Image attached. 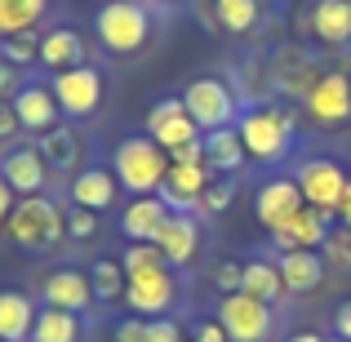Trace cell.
<instances>
[{
	"instance_id": "cell-31",
	"label": "cell",
	"mask_w": 351,
	"mask_h": 342,
	"mask_svg": "<svg viewBox=\"0 0 351 342\" xmlns=\"http://www.w3.org/2000/svg\"><path fill=\"white\" fill-rule=\"evenodd\" d=\"M89 284H94L98 302H116V298H125L129 276H125V267H120L116 258H103V262H94V271H89Z\"/></svg>"
},
{
	"instance_id": "cell-28",
	"label": "cell",
	"mask_w": 351,
	"mask_h": 342,
	"mask_svg": "<svg viewBox=\"0 0 351 342\" xmlns=\"http://www.w3.org/2000/svg\"><path fill=\"white\" fill-rule=\"evenodd\" d=\"M32 342H80V316L58 307H40L32 325Z\"/></svg>"
},
{
	"instance_id": "cell-35",
	"label": "cell",
	"mask_w": 351,
	"mask_h": 342,
	"mask_svg": "<svg viewBox=\"0 0 351 342\" xmlns=\"http://www.w3.org/2000/svg\"><path fill=\"white\" fill-rule=\"evenodd\" d=\"M240 280H245V262H236V258H227V262L214 267V284L218 293H240Z\"/></svg>"
},
{
	"instance_id": "cell-1",
	"label": "cell",
	"mask_w": 351,
	"mask_h": 342,
	"mask_svg": "<svg viewBox=\"0 0 351 342\" xmlns=\"http://www.w3.org/2000/svg\"><path fill=\"white\" fill-rule=\"evenodd\" d=\"M112 173L120 191H129V196H160L165 173H169V151L156 138L134 134L112 151Z\"/></svg>"
},
{
	"instance_id": "cell-6",
	"label": "cell",
	"mask_w": 351,
	"mask_h": 342,
	"mask_svg": "<svg viewBox=\"0 0 351 342\" xmlns=\"http://www.w3.org/2000/svg\"><path fill=\"white\" fill-rule=\"evenodd\" d=\"M293 182H298V191H302V205H311V209H320V214L334 218L351 178H347V169L338 160H329V156H311V160L298 164Z\"/></svg>"
},
{
	"instance_id": "cell-22",
	"label": "cell",
	"mask_w": 351,
	"mask_h": 342,
	"mask_svg": "<svg viewBox=\"0 0 351 342\" xmlns=\"http://www.w3.org/2000/svg\"><path fill=\"white\" fill-rule=\"evenodd\" d=\"M280 280H285V293H311L320 289L325 280V258L320 249H293V254H280Z\"/></svg>"
},
{
	"instance_id": "cell-3",
	"label": "cell",
	"mask_w": 351,
	"mask_h": 342,
	"mask_svg": "<svg viewBox=\"0 0 351 342\" xmlns=\"http://www.w3.org/2000/svg\"><path fill=\"white\" fill-rule=\"evenodd\" d=\"M236 134H240V143H245L249 160L276 164V160H285L289 147H293V116L280 112V107H249V112L236 120Z\"/></svg>"
},
{
	"instance_id": "cell-32",
	"label": "cell",
	"mask_w": 351,
	"mask_h": 342,
	"mask_svg": "<svg viewBox=\"0 0 351 342\" xmlns=\"http://www.w3.org/2000/svg\"><path fill=\"white\" fill-rule=\"evenodd\" d=\"M320 258H325V267H334V271H351V227H329L325 245H320Z\"/></svg>"
},
{
	"instance_id": "cell-20",
	"label": "cell",
	"mask_w": 351,
	"mask_h": 342,
	"mask_svg": "<svg viewBox=\"0 0 351 342\" xmlns=\"http://www.w3.org/2000/svg\"><path fill=\"white\" fill-rule=\"evenodd\" d=\"M307 27H311V36H316L325 49H343V45H351V0H316Z\"/></svg>"
},
{
	"instance_id": "cell-33",
	"label": "cell",
	"mask_w": 351,
	"mask_h": 342,
	"mask_svg": "<svg viewBox=\"0 0 351 342\" xmlns=\"http://www.w3.org/2000/svg\"><path fill=\"white\" fill-rule=\"evenodd\" d=\"M0 58L14 62V67H27V62H40V36L36 32H18L0 45Z\"/></svg>"
},
{
	"instance_id": "cell-15",
	"label": "cell",
	"mask_w": 351,
	"mask_h": 342,
	"mask_svg": "<svg viewBox=\"0 0 351 342\" xmlns=\"http://www.w3.org/2000/svg\"><path fill=\"white\" fill-rule=\"evenodd\" d=\"M298 209H302V191H298L293 178H271V182H263L258 196H254V214L267 231H280Z\"/></svg>"
},
{
	"instance_id": "cell-49",
	"label": "cell",
	"mask_w": 351,
	"mask_h": 342,
	"mask_svg": "<svg viewBox=\"0 0 351 342\" xmlns=\"http://www.w3.org/2000/svg\"><path fill=\"white\" fill-rule=\"evenodd\" d=\"M138 5H143V0H138Z\"/></svg>"
},
{
	"instance_id": "cell-12",
	"label": "cell",
	"mask_w": 351,
	"mask_h": 342,
	"mask_svg": "<svg viewBox=\"0 0 351 342\" xmlns=\"http://www.w3.org/2000/svg\"><path fill=\"white\" fill-rule=\"evenodd\" d=\"M307 112L316 125H347L351 120V76L347 71H325L316 85L307 89Z\"/></svg>"
},
{
	"instance_id": "cell-23",
	"label": "cell",
	"mask_w": 351,
	"mask_h": 342,
	"mask_svg": "<svg viewBox=\"0 0 351 342\" xmlns=\"http://www.w3.org/2000/svg\"><path fill=\"white\" fill-rule=\"evenodd\" d=\"M40 62L58 76V71L85 67V40H80L76 27H53V32L40 36Z\"/></svg>"
},
{
	"instance_id": "cell-45",
	"label": "cell",
	"mask_w": 351,
	"mask_h": 342,
	"mask_svg": "<svg viewBox=\"0 0 351 342\" xmlns=\"http://www.w3.org/2000/svg\"><path fill=\"white\" fill-rule=\"evenodd\" d=\"M334 329H338V338H343V342H351V302H343V307H338Z\"/></svg>"
},
{
	"instance_id": "cell-21",
	"label": "cell",
	"mask_w": 351,
	"mask_h": 342,
	"mask_svg": "<svg viewBox=\"0 0 351 342\" xmlns=\"http://www.w3.org/2000/svg\"><path fill=\"white\" fill-rule=\"evenodd\" d=\"M116 191H120L116 173H112V169H103V164H89V169H80L76 178H71V205L103 214V209H112Z\"/></svg>"
},
{
	"instance_id": "cell-17",
	"label": "cell",
	"mask_w": 351,
	"mask_h": 342,
	"mask_svg": "<svg viewBox=\"0 0 351 342\" xmlns=\"http://www.w3.org/2000/svg\"><path fill=\"white\" fill-rule=\"evenodd\" d=\"M325 236H329V214L302 205L280 231H271V245L280 249V254H293V249H320V245H325Z\"/></svg>"
},
{
	"instance_id": "cell-2",
	"label": "cell",
	"mask_w": 351,
	"mask_h": 342,
	"mask_svg": "<svg viewBox=\"0 0 351 342\" xmlns=\"http://www.w3.org/2000/svg\"><path fill=\"white\" fill-rule=\"evenodd\" d=\"M5 236L27 254H40V249H53L67 236V214L49 196H18L14 214L5 223Z\"/></svg>"
},
{
	"instance_id": "cell-14",
	"label": "cell",
	"mask_w": 351,
	"mask_h": 342,
	"mask_svg": "<svg viewBox=\"0 0 351 342\" xmlns=\"http://www.w3.org/2000/svg\"><path fill=\"white\" fill-rule=\"evenodd\" d=\"M156 245H160V254H165V262H169V267H191L200 258V249H205L200 218L196 214H169V223L160 227Z\"/></svg>"
},
{
	"instance_id": "cell-48",
	"label": "cell",
	"mask_w": 351,
	"mask_h": 342,
	"mask_svg": "<svg viewBox=\"0 0 351 342\" xmlns=\"http://www.w3.org/2000/svg\"><path fill=\"white\" fill-rule=\"evenodd\" d=\"M329 342H343V338H329Z\"/></svg>"
},
{
	"instance_id": "cell-26",
	"label": "cell",
	"mask_w": 351,
	"mask_h": 342,
	"mask_svg": "<svg viewBox=\"0 0 351 342\" xmlns=\"http://www.w3.org/2000/svg\"><path fill=\"white\" fill-rule=\"evenodd\" d=\"M40 156H45V164L49 169H62V173H71L76 169V160L85 156V147H80V138H76V129H67V125H58V129H49V134H40Z\"/></svg>"
},
{
	"instance_id": "cell-47",
	"label": "cell",
	"mask_w": 351,
	"mask_h": 342,
	"mask_svg": "<svg viewBox=\"0 0 351 342\" xmlns=\"http://www.w3.org/2000/svg\"><path fill=\"white\" fill-rule=\"evenodd\" d=\"M289 342H329V338H320V334H311V329H302V334H293Z\"/></svg>"
},
{
	"instance_id": "cell-24",
	"label": "cell",
	"mask_w": 351,
	"mask_h": 342,
	"mask_svg": "<svg viewBox=\"0 0 351 342\" xmlns=\"http://www.w3.org/2000/svg\"><path fill=\"white\" fill-rule=\"evenodd\" d=\"M36 302L18 289H0V342H32Z\"/></svg>"
},
{
	"instance_id": "cell-30",
	"label": "cell",
	"mask_w": 351,
	"mask_h": 342,
	"mask_svg": "<svg viewBox=\"0 0 351 342\" xmlns=\"http://www.w3.org/2000/svg\"><path fill=\"white\" fill-rule=\"evenodd\" d=\"M214 18L223 32L232 36H245L258 27V18H263V0H214Z\"/></svg>"
},
{
	"instance_id": "cell-38",
	"label": "cell",
	"mask_w": 351,
	"mask_h": 342,
	"mask_svg": "<svg viewBox=\"0 0 351 342\" xmlns=\"http://www.w3.org/2000/svg\"><path fill=\"white\" fill-rule=\"evenodd\" d=\"M143 342H182V325H178V320H169V316L147 320V334H143Z\"/></svg>"
},
{
	"instance_id": "cell-9",
	"label": "cell",
	"mask_w": 351,
	"mask_h": 342,
	"mask_svg": "<svg viewBox=\"0 0 351 342\" xmlns=\"http://www.w3.org/2000/svg\"><path fill=\"white\" fill-rule=\"evenodd\" d=\"M49 89H53V98H58L62 116L85 120L103 107V76H98L89 62L85 67H71V71H58V76L49 80Z\"/></svg>"
},
{
	"instance_id": "cell-7",
	"label": "cell",
	"mask_w": 351,
	"mask_h": 342,
	"mask_svg": "<svg viewBox=\"0 0 351 342\" xmlns=\"http://www.w3.org/2000/svg\"><path fill=\"white\" fill-rule=\"evenodd\" d=\"M218 325L227 329L232 342H271L276 311L271 302H258L249 293H223L218 302Z\"/></svg>"
},
{
	"instance_id": "cell-43",
	"label": "cell",
	"mask_w": 351,
	"mask_h": 342,
	"mask_svg": "<svg viewBox=\"0 0 351 342\" xmlns=\"http://www.w3.org/2000/svg\"><path fill=\"white\" fill-rule=\"evenodd\" d=\"M18 129H23V120H18L14 103H0V143H9V138H18Z\"/></svg>"
},
{
	"instance_id": "cell-10",
	"label": "cell",
	"mask_w": 351,
	"mask_h": 342,
	"mask_svg": "<svg viewBox=\"0 0 351 342\" xmlns=\"http://www.w3.org/2000/svg\"><path fill=\"white\" fill-rule=\"evenodd\" d=\"M40 302L45 307L85 316L98 298H94V284H89V271H80V267H58V271H49L40 280Z\"/></svg>"
},
{
	"instance_id": "cell-19",
	"label": "cell",
	"mask_w": 351,
	"mask_h": 342,
	"mask_svg": "<svg viewBox=\"0 0 351 342\" xmlns=\"http://www.w3.org/2000/svg\"><path fill=\"white\" fill-rule=\"evenodd\" d=\"M14 112L23 120V129H32V134H49L62 120V107H58V98H53L49 85H23L18 98H14Z\"/></svg>"
},
{
	"instance_id": "cell-36",
	"label": "cell",
	"mask_w": 351,
	"mask_h": 342,
	"mask_svg": "<svg viewBox=\"0 0 351 342\" xmlns=\"http://www.w3.org/2000/svg\"><path fill=\"white\" fill-rule=\"evenodd\" d=\"M94 231H98V214H94V209H80V205H71V209H67V236L89 240Z\"/></svg>"
},
{
	"instance_id": "cell-8",
	"label": "cell",
	"mask_w": 351,
	"mask_h": 342,
	"mask_svg": "<svg viewBox=\"0 0 351 342\" xmlns=\"http://www.w3.org/2000/svg\"><path fill=\"white\" fill-rule=\"evenodd\" d=\"M173 298H178V280H173L169 267L138 271V276H129V284H125L129 311H134V316H143V320H160L165 311L173 307Z\"/></svg>"
},
{
	"instance_id": "cell-5",
	"label": "cell",
	"mask_w": 351,
	"mask_h": 342,
	"mask_svg": "<svg viewBox=\"0 0 351 342\" xmlns=\"http://www.w3.org/2000/svg\"><path fill=\"white\" fill-rule=\"evenodd\" d=\"M182 107L187 116L200 125V134H214V129H232L240 120V107H236V94L223 85L218 76H205V80H191L182 89Z\"/></svg>"
},
{
	"instance_id": "cell-18",
	"label": "cell",
	"mask_w": 351,
	"mask_h": 342,
	"mask_svg": "<svg viewBox=\"0 0 351 342\" xmlns=\"http://www.w3.org/2000/svg\"><path fill=\"white\" fill-rule=\"evenodd\" d=\"M45 173H49V164H45L40 147H18V151H9L0 160V178L18 196H45Z\"/></svg>"
},
{
	"instance_id": "cell-13",
	"label": "cell",
	"mask_w": 351,
	"mask_h": 342,
	"mask_svg": "<svg viewBox=\"0 0 351 342\" xmlns=\"http://www.w3.org/2000/svg\"><path fill=\"white\" fill-rule=\"evenodd\" d=\"M209 182H214V169H209V164H173L169 160L160 196H165V205H169L173 214H196L200 196L209 191Z\"/></svg>"
},
{
	"instance_id": "cell-44",
	"label": "cell",
	"mask_w": 351,
	"mask_h": 342,
	"mask_svg": "<svg viewBox=\"0 0 351 342\" xmlns=\"http://www.w3.org/2000/svg\"><path fill=\"white\" fill-rule=\"evenodd\" d=\"M14 205H18V191L9 187L5 178H0V227L9 223V214H14Z\"/></svg>"
},
{
	"instance_id": "cell-41",
	"label": "cell",
	"mask_w": 351,
	"mask_h": 342,
	"mask_svg": "<svg viewBox=\"0 0 351 342\" xmlns=\"http://www.w3.org/2000/svg\"><path fill=\"white\" fill-rule=\"evenodd\" d=\"M173 164H205V134L196 138V143H187V147H178V151L169 156Z\"/></svg>"
},
{
	"instance_id": "cell-46",
	"label": "cell",
	"mask_w": 351,
	"mask_h": 342,
	"mask_svg": "<svg viewBox=\"0 0 351 342\" xmlns=\"http://www.w3.org/2000/svg\"><path fill=\"white\" fill-rule=\"evenodd\" d=\"M338 223L351 227V182H347V191H343V205H338Z\"/></svg>"
},
{
	"instance_id": "cell-25",
	"label": "cell",
	"mask_w": 351,
	"mask_h": 342,
	"mask_svg": "<svg viewBox=\"0 0 351 342\" xmlns=\"http://www.w3.org/2000/svg\"><path fill=\"white\" fill-rule=\"evenodd\" d=\"M245 160H249V151H245V143H240L236 125L205 134V164L214 173H236V169H245Z\"/></svg>"
},
{
	"instance_id": "cell-34",
	"label": "cell",
	"mask_w": 351,
	"mask_h": 342,
	"mask_svg": "<svg viewBox=\"0 0 351 342\" xmlns=\"http://www.w3.org/2000/svg\"><path fill=\"white\" fill-rule=\"evenodd\" d=\"M120 267H125V276H138V271H156V267H169V262H165L160 245H129Z\"/></svg>"
},
{
	"instance_id": "cell-29",
	"label": "cell",
	"mask_w": 351,
	"mask_h": 342,
	"mask_svg": "<svg viewBox=\"0 0 351 342\" xmlns=\"http://www.w3.org/2000/svg\"><path fill=\"white\" fill-rule=\"evenodd\" d=\"M240 293H249V298H258V302H276V298H285L280 267H276V262H263V258L245 262V280H240Z\"/></svg>"
},
{
	"instance_id": "cell-11",
	"label": "cell",
	"mask_w": 351,
	"mask_h": 342,
	"mask_svg": "<svg viewBox=\"0 0 351 342\" xmlns=\"http://www.w3.org/2000/svg\"><path fill=\"white\" fill-rule=\"evenodd\" d=\"M147 138H156V143L165 147V151H178V147L196 143L200 138V125L187 116V107H182V98H160V103L147 112Z\"/></svg>"
},
{
	"instance_id": "cell-42",
	"label": "cell",
	"mask_w": 351,
	"mask_h": 342,
	"mask_svg": "<svg viewBox=\"0 0 351 342\" xmlns=\"http://www.w3.org/2000/svg\"><path fill=\"white\" fill-rule=\"evenodd\" d=\"M147 334V320L143 316H129V320H120L116 325V342H143Z\"/></svg>"
},
{
	"instance_id": "cell-37",
	"label": "cell",
	"mask_w": 351,
	"mask_h": 342,
	"mask_svg": "<svg viewBox=\"0 0 351 342\" xmlns=\"http://www.w3.org/2000/svg\"><path fill=\"white\" fill-rule=\"evenodd\" d=\"M232 200H236V187H232V182H209V191L200 196V209H205V214H223Z\"/></svg>"
},
{
	"instance_id": "cell-16",
	"label": "cell",
	"mask_w": 351,
	"mask_h": 342,
	"mask_svg": "<svg viewBox=\"0 0 351 342\" xmlns=\"http://www.w3.org/2000/svg\"><path fill=\"white\" fill-rule=\"evenodd\" d=\"M173 209L165 205V196H134L120 214V231L129 236V245H156L160 227L169 223Z\"/></svg>"
},
{
	"instance_id": "cell-40",
	"label": "cell",
	"mask_w": 351,
	"mask_h": 342,
	"mask_svg": "<svg viewBox=\"0 0 351 342\" xmlns=\"http://www.w3.org/2000/svg\"><path fill=\"white\" fill-rule=\"evenodd\" d=\"M191 342H232V338L218 320H200V325H191Z\"/></svg>"
},
{
	"instance_id": "cell-39",
	"label": "cell",
	"mask_w": 351,
	"mask_h": 342,
	"mask_svg": "<svg viewBox=\"0 0 351 342\" xmlns=\"http://www.w3.org/2000/svg\"><path fill=\"white\" fill-rule=\"evenodd\" d=\"M18 89H23V76H18V67L0 58V103H14Z\"/></svg>"
},
{
	"instance_id": "cell-27",
	"label": "cell",
	"mask_w": 351,
	"mask_h": 342,
	"mask_svg": "<svg viewBox=\"0 0 351 342\" xmlns=\"http://www.w3.org/2000/svg\"><path fill=\"white\" fill-rule=\"evenodd\" d=\"M45 14H49V0H0V40L18 32H36Z\"/></svg>"
},
{
	"instance_id": "cell-4",
	"label": "cell",
	"mask_w": 351,
	"mask_h": 342,
	"mask_svg": "<svg viewBox=\"0 0 351 342\" xmlns=\"http://www.w3.org/2000/svg\"><path fill=\"white\" fill-rule=\"evenodd\" d=\"M94 32L107 53H138L152 36V14L138 0H107L94 18Z\"/></svg>"
}]
</instances>
